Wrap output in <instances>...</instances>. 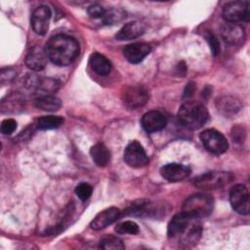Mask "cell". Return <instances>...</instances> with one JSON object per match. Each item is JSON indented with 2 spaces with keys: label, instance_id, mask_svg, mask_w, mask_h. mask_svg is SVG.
<instances>
[{
  "label": "cell",
  "instance_id": "6da1fadb",
  "mask_svg": "<svg viewBox=\"0 0 250 250\" xmlns=\"http://www.w3.org/2000/svg\"><path fill=\"white\" fill-rule=\"evenodd\" d=\"M202 234L200 218L185 212L176 214L168 224L167 235L171 243L180 248L194 246Z\"/></svg>",
  "mask_w": 250,
  "mask_h": 250
},
{
  "label": "cell",
  "instance_id": "7a4b0ae2",
  "mask_svg": "<svg viewBox=\"0 0 250 250\" xmlns=\"http://www.w3.org/2000/svg\"><path fill=\"white\" fill-rule=\"evenodd\" d=\"M45 51L49 60L55 64L68 65L78 57L79 44L71 36L58 34L49 39Z\"/></svg>",
  "mask_w": 250,
  "mask_h": 250
},
{
  "label": "cell",
  "instance_id": "3957f363",
  "mask_svg": "<svg viewBox=\"0 0 250 250\" xmlns=\"http://www.w3.org/2000/svg\"><path fill=\"white\" fill-rule=\"evenodd\" d=\"M178 119L184 127L190 130H197L206 123L208 111L202 104L188 101L181 105L178 111Z\"/></svg>",
  "mask_w": 250,
  "mask_h": 250
},
{
  "label": "cell",
  "instance_id": "277c9868",
  "mask_svg": "<svg viewBox=\"0 0 250 250\" xmlns=\"http://www.w3.org/2000/svg\"><path fill=\"white\" fill-rule=\"evenodd\" d=\"M214 208V199L207 193H196L188 197L183 204V212L197 218L209 216Z\"/></svg>",
  "mask_w": 250,
  "mask_h": 250
},
{
  "label": "cell",
  "instance_id": "5b68a950",
  "mask_svg": "<svg viewBox=\"0 0 250 250\" xmlns=\"http://www.w3.org/2000/svg\"><path fill=\"white\" fill-rule=\"evenodd\" d=\"M233 178V175L229 172L212 171L196 177L193 184L202 189H215L229 184Z\"/></svg>",
  "mask_w": 250,
  "mask_h": 250
},
{
  "label": "cell",
  "instance_id": "8992f818",
  "mask_svg": "<svg viewBox=\"0 0 250 250\" xmlns=\"http://www.w3.org/2000/svg\"><path fill=\"white\" fill-rule=\"evenodd\" d=\"M223 17L228 22L239 23L248 22L250 19V9L248 1H231L223 8Z\"/></svg>",
  "mask_w": 250,
  "mask_h": 250
},
{
  "label": "cell",
  "instance_id": "52a82bcc",
  "mask_svg": "<svg viewBox=\"0 0 250 250\" xmlns=\"http://www.w3.org/2000/svg\"><path fill=\"white\" fill-rule=\"evenodd\" d=\"M199 138L204 147L212 153L222 154L228 150L229 143L227 139L221 132L215 129L204 130Z\"/></svg>",
  "mask_w": 250,
  "mask_h": 250
},
{
  "label": "cell",
  "instance_id": "ba28073f",
  "mask_svg": "<svg viewBox=\"0 0 250 250\" xmlns=\"http://www.w3.org/2000/svg\"><path fill=\"white\" fill-rule=\"evenodd\" d=\"M229 202L232 209L241 215H248L250 211L249 191L244 185H235L229 192Z\"/></svg>",
  "mask_w": 250,
  "mask_h": 250
},
{
  "label": "cell",
  "instance_id": "9c48e42d",
  "mask_svg": "<svg viewBox=\"0 0 250 250\" xmlns=\"http://www.w3.org/2000/svg\"><path fill=\"white\" fill-rule=\"evenodd\" d=\"M149 98L148 91L143 86H129L122 93V101L124 104L131 108L136 109L146 104Z\"/></svg>",
  "mask_w": 250,
  "mask_h": 250
},
{
  "label": "cell",
  "instance_id": "30bf717a",
  "mask_svg": "<svg viewBox=\"0 0 250 250\" xmlns=\"http://www.w3.org/2000/svg\"><path fill=\"white\" fill-rule=\"evenodd\" d=\"M124 161L131 167L141 168L148 163V156L143 146L139 142L133 141L124 150Z\"/></svg>",
  "mask_w": 250,
  "mask_h": 250
},
{
  "label": "cell",
  "instance_id": "8fae6325",
  "mask_svg": "<svg viewBox=\"0 0 250 250\" xmlns=\"http://www.w3.org/2000/svg\"><path fill=\"white\" fill-rule=\"evenodd\" d=\"M51 16L52 13L50 8L45 5H41L33 11L31 15V25L37 34L44 35L47 33Z\"/></svg>",
  "mask_w": 250,
  "mask_h": 250
},
{
  "label": "cell",
  "instance_id": "7c38bea8",
  "mask_svg": "<svg viewBox=\"0 0 250 250\" xmlns=\"http://www.w3.org/2000/svg\"><path fill=\"white\" fill-rule=\"evenodd\" d=\"M122 215V211L117 207H109L100 212L91 222V228L100 230L116 222Z\"/></svg>",
  "mask_w": 250,
  "mask_h": 250
},
{
  "label": "cell",
  "instance_id": "4fadbf2b",
  "mask_svg": "<svg viewBox=\"0 0 250 250\" xmlns=\"http://www.w3.org/2000/svg\"><path fill=\"white\" fill-rule=\"evenodd\" d=\"M151 51V47L147 43L136 42L127 45L123 49L125 59L131 63L141 62Z\"/></svg>",
  "mask_w": 250,
  "mask_h": 250
},
{
  "label": "cell",
  "instance_id": "5bb4252c",
  "mask_svg": "<svg viewBox=\"0 0 250 250\" xmlns=\"http://www.w3.org/2000/svg\"><path fill=\"white\" fill-rule=\"evenodd\" d=\"M166 116L157 110H150L142 117V126L148 133L160 131L166 127Z\"/></svg>",
  "mask_w": 250,
  "mask_h": 250
},
{
  "label": "cell",
  "instance_id": "9a60e30c",
  "mask_svg": "<svg viewBox=\"0 0 250 250\" xmlns=\"http://www.w3.org/2000/svg\"><path fill=\"white\" fill-rule=\"evenodd\" d=\"M221 35L230 45H241L245 40L244 28L237 23L228 22L222 26Z\"/></svg>",
  "mask_w": 250,
  "mask_h": 250
},
{
  "label": "cell",
  "instance_id": "2e32d148",
  "mask_svg": "<svg viewBox=\"0 0 250 250\" xmlns=\"http://www.w3.org/2000/svg\"><path fill=\"white\" fill-rule=\"evenodd\" d=\"M160 174L169 182H179L189 176L190 169L183 164L169 163L161 167Z\"/></svg>",
  "mask_w": 250,
  "mask_h": 250
},
{
  "label": "cell",
  "instance_id": "e0dca14e",
  "mask_svg": "<svg viewBox=\"0 0 250 250\" xmlns=\"http://www.w3.org/2000/svg\"><path fill=\"white\" fill-rule=\"evenodd\" d=\"M47 54L42 48L35 46L32 47L25 57L26 66L34 71H40L45 68L47 64Z\"/></svg>",
  "mask_w": 250,
  "mask_h": 250
},
{
  "label": "cell",
  "instance_id": "ac0fdd59",
  "mask_svg": "<svg viewBox=\"0 0 250 250\" xmlns=\"http://www.w3.org/2000/svg\"><path fill=\"white\" fill-rule=\"evenodd\" d=\"M24 106V97L19 92H13L7 95L1 101L0 108L2 113H17L22 110Z\"/></svg>",
  "mask_w": 250,
  "mask_h": 250
},
{
  "label": "cell",
  "instance_id": "d6986e66",
  "mask_svg": "<svg viewBox=\"0 0 250 250\" xmlns=\"http://www.w3.org/2000/svg\"><path fill=\"white\" fill-rule=\"evenodd\" d=\"M157 208L148 200H138L133 202L124 212L125 215L138 216V217H151L156 215Z\"/></svg>",
  "mask_w": 250,
  "mask_h": 250
},
{
  "label": "cell",
  "instance_id": "ffe728a7",
  "mask_svg": "<svg viewBox=\"0 0 250 250\" xmlns=\"http://www.w3.org/2000/svg\"><path fill=\"white\" fill-rule=\"evenodd\" d=\"M26 87L45 92H55L60 87L58 80L50 77H39L37 75H29L26 81Z\"/></svg>",
  "mask_w": 250,
  "mask_h": 250
},
{
  "label": "cell",
  "instance_id": "44dd1931",
  "mask_svg": "<svg viewBox=\"0 0 250 250\" xmlns=\"http://www.w3.org/2000/svg\"><path fill=\"white\" fill-rule=\"evenodd\" d=\"M216 106L223 115L231 116L241 109V103L235 97L223 96L216 101Z\"/></svg>",
  "mask_w": 250,
  "mask_h": 250
},
{
  "label": "cell",
  "instance_id": "7402d4cb",
  "mask_svg": "<svg viewBox=\"0 0 250 250\" xmlns=\"http://www.w3.org/2000/svg\"><path fill=\"white\" fill-rule=\"evenodd\" d=\"M145 32L144 25L139 21H131L122 26V28L116 33L115 38L120 41L131 40L138 38Z\"/></svg>",
  "mask_w": 250,
  "mask_h": 250
},
{
  "label": "cell",
  "instance_id": "603a6c76",
  "mask_svg": "<svg viewBox=\"0 0 250 250\" xmlns=\"http://www.w3.org/2000/svg\"><path fill=\"white\" fill-rule=\"evenodd\" d=\"M92 69L99 75H107L111 70V63L103 54L93 53L89 59Z\"/></svg>",
  "mask_w": 250,
  "mask_h": 250
},
{
  "label": "cell",
  "instance_id": "cb8c5ba5",
  "mask_svg": "<svg viewBox=\"0 0 250 250\" xmlns=\"http://www.w3.org/2000/svg\"><path fill=\"white\" fill-rule=\"evenodd\" d=\"M90 154L95 164L99 167L106 166L109 163L111 158L110 151L102 143H98L94 145L90 149Z\"/></svg>",
  "mask_w": 250,
  "mask_h": 250
},
{
  "label": "cell",
  "instance_id": "d4e9b609",
  "mask_svg": "<svg viewBox=\"0 0 250 250\" xmlns=\"http://www.w3.org/2000/svg\"><path fill=\"white\" fill-rule=\"evenodd\" d=\"M33 104L35 107L45 111H56L60 109L62 106L61 100L55 96H50V95L36 98Z\"/></svg>",
  "mask_w": 250,
  "mask_h": 250
},
{
  "label": "cell",
  "instance_id": "484cf974",
  "mask_svg": "<svg viewBox=\"0 0 250 250\" xmlns=\"http://www.w3.org/2000/svg\"><path fill=\"white\" fill-rule=\"evenodd\" d=\"M63 123V118L61 116L47 115L38 118L36 122V127L39 130H50L59 128Z\"/></svg>",
  "mask_w": 250,
  "mask_h": 250
},
{
  "label": "cell",
  "instance_id": "4316f807",
  "mask_svg": "<svg viewBox=\"0 0 250 250\" xmlns=\"http://www.w3.org/2000/svg\"><path fill=\"white\" fill-rule=\"evenodd\" d=\"M125 15L126 13L121 8H111L107 11L105 10V13L102 19L104 24L111 25L121 21L125 18Z\"/></svg>",
  "mask_w": 250,
  "mask_h": 250
},
{
  "label": "cell",
  "instance_id": "83f0119b",
  "mask_svg": "<svg viewBox=\"0 0 250 250\" xmlns=\"http://www.w3.org/2000/svg\"><path fill=\"white\" fill-rule=\"evenodd\" d=\"M100 248L110 250V249H124L125 245L123 244L122 240L114 235H108L101 239L100 241Z\"/></svg>",
  "mask_w": 250,
  "mask_h": 250
},
{
  "label": "cell",
  "instance_id": "f1b7e54d",
  "mask_svg": "<svg viewBox=\"0 0 250 250\" xmlns=\"http://www.w3.org/2000/svg\"><path fill=\"white\" fill-rule=\"evenodd\" d=\"M115 231L119 234H137L139 232V226L133 221H125L116 226Z\"/></svg>",
  "mask_w": 250,
  "mask_h": 250
},
{
  "label": "cell",
  "instance_id": "f546056e",
  "mask_svg": "<svg viewBox=\"0 0 250 250\" xmlns=\"http://www.w3.org/2000/svg\"><path fill=\"white\" fill-rule=\"evenodd\" d=\"M92 192H93V188L91 185L87 183H81L75 188V193L78 196V198L81 199L82 201H85L88 198H90V196L92 195Z\"/></svg>",
  "mask_w": 250,
  "mask_h": 250
},
{
  "label": "cell",
  "instance_id": "4dcf8cb0",
  "mask_svg": "<svg viewBox=\"0 0 250 250\" xmlns=\"http://www.w3.org/2000/svg\"><path fill=\"white\" fill-rule=\"evenodd\" d=\"M17 129V122L15 119L7 118L1 123V132L4 135H11Z\"/></svg>",
  "mask_w": 250,
  "mask_h": 250
},
{
  "label": "cell",
  "instance_id": "1f68e13d",
  "mask_svg": "<svg viewBox=\"0 0 250 250\" xmlns=\"http://www.w3.org/2000/svg\"><path fill=\"white\" fill-rule=\"evenodd\" d=\"M206 39L210 45V49L213 53L214 56H217L219 55L220 53V42L218 41V38L212 33V32H208L207 36H206Z\"/></svg>",
  "mask_w": 250,
  "mask_h": 250
},
{
  "label": "cell",
  "instance_id": "d6a6232c",
  "mask_svg": "<svg viewBox=\"0 0 250 250\" xmlns=\"http://www.w3.org/2000/svg\"><path fill=\"white\" fill-rule=\"evenodd\" d=\"M88 14L91 18H94V19H99V18H103L104 13H105V10L104 8H103L101 5L99 4H94V5H91L89 8H88Z\"/></svg>",
  "mask_w": 250,
  "mask_h": 250
},
{
  "label": "cell",
  "instance_id": "836d02e7",
  "mask_svg": "<svg viewBox=\"0 0 250 250\" xmlns=\"http://www.w3.org/2000/svg\"><path fill=\"white\" fill-rule=\"evenodd\" d=\"M14 76H15V72L12 70V69H8V75H7V77H8V81H10V80H12L13 78H14ZM6 79V76H5V71L4 70H2L1 71V81H2V83L4 82V80Z\"/></svg>",
  "mask_w": 250,
  "mask_h": 250
},
{
  "label": "cell",
  "instance_id": "e575fe53",
  "mask_svg": "<svg viewBox=\"0 0 250 250\" xmlns=\"http://www.w3.org/2000/svg\"><path fill=\"white\" fill-rule=\"evenodd\" d=\"M193 90H194V84L193 83H189L187 85V88H186V91L184 93V97H189L192 95L193 93Z\"/></svg>",
  "mask_w": 250,
  "mask_h": 250
}]
</instances>
